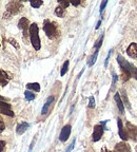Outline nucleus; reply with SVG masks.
I'll use <instances>...</instances> for the list:
<instances>
[{"mask_svg": "<svg viewBox=\"0 0 137 152\" xmlns=\"http://www.w3.org/2000/svg\"><path fill=\"white\" fill-rule=\"evenodd\" d=\"M43 31H44L47 37L50 39H56L59 36V30H58L57 24L49 19H45L43 21Z\"/></svg>", "mask_w": 137, "mask_h": 152, "instance_id": "1", "label": "nucleus"}, {"mask_svg": "<svg viewBox=\"0 0 137 152\" xmlns=\"http://www.w3.org/2000/svg\"><path fill=\"white\" fill-rule=\"evenodd\" d=\"M30 39H31V43L33 45V48L36 51H39L41 48V42H40V37H39V28H38L37 23H32L30 26Z\"/></svg>", "mask_w": 137, "mask_h": 152, "instance_id": "2", "label": "nucleus"}, {"mask_svg": "<svg viewBox=\"0 0 137 152\" xmlns=\"http://www.w3.org/2000/svg\"><path fill=\"white\" fill-rule=\"evenodd\" d=\"M7 11L3 14V18L9 19V17L15 16V15L19 14L21 12L22 9H23V4H22L20 1H9L7 4Z\"/></svg>", "mask_w": 137, "mask_h": 152, "instance_id": "3", "label": "nucleus"}, {"mask_svg": "<svg viewBox=\"0 0 137 152\" xmlns=\"http://www.w3.org/2000/svg\"><path fill=\"white\" fill-rule=\"evenodd\" d=\"M30 26H31V24H30V21H28V19L26 18V17L20 18V20L18 21V28H20V30H22V32H23V40L24 41L28 40Z\"/></svg>", "mask_w": 137, "mask_h": 152, "instance_id": "4", "label": "nucleus"}, {"mask_svg": "<svg viewBox=\"0 0 137 152\" xmlns=\"http://www.w3.org/2000/svg\"><path fill=\"white\" fill-rule=\"evenodd\" d=\"M125 130H127V133H128L129 138H131L133 142H137V126H135L132 123L128 121V123L125 124Z\"/></svg>", "mask_w": 137, "mask_h": 152, "instance_id": "5", "label": "nucleus"}, {"mask_svg": "<svg viewBox=\"0 0 137 152\" xmlns=\"http://www.w3.org/2000/svg\"><path fill=\"white\" fill-rule=\"evenodd\" d=\"M0 113L9 117L14 116V112L12 110L11 104H9L7 102H3V100H0Z\"/></svg>", "mask_w": 137, "mask_h": 152, "instance_id": "6", "label": "nucleus"}, {"mask_svg": "<svg viewBox=\"0 0 137 152\" xmlns=\"http://www.w3.org/2000/svg\"><path fill=\"white\" fill-rule=\"evenodd\" d=\"M103 132H104V127L102 125H96L94 127V131H93V134H92L93 142H99L101 140L102 135H103Z\"/></svg>", "mask_w": 137, "mask_h": 152, "instance_id": "7", "label": "nucleus"}, {"mask_svg": "<svg viewBox=\"0 0 137 152\" xmlns=\"http://www.w3.org/2000/svg\"><path fill=\"white\" fill-rule=\"evenodd\" d=\"M12 78V74L2 69H0V86L1 87H5Z\"/></svg>", "mask_w": 137, "mask_h": 152, "instance_id": "8", "label": "nucleus"}, {"mask_svg": "<svg viewBox=\"0 0 137 152\" xmlns=\"http://www.w3.org/2000/svg\"><path fill=\"white\" fill-rule=\"evenodd\" d=\"M71 131H72V127L71 125H66L63 128L61 129V132H60V135H59V140L60 142H64L68 140L70 135H71Z\"/></svg>", "mask_w": 137, "mask_h": 152, "instance_id": "9", "label": "nucleus"}, {"mask_svg": "<svg viewBox=\"0 0 137 152\" xmlns=\"http://www.w3.org/2000/svg\"><path fill=\"white\" fill-rule=\"evenodd\" d=\"M117 125H118V134L120 136V138L122 140V142H127L129 140V136H128V133H127V130L125 128L123 127V124L122 121L120 118L117 119Z\"/></svg>", "mask_w": 137, "mask_h": 152, "instance_id": "10", "label": "nucleus"}, {"mask_svg": "<svg viewBox=\"0 0 137 152\" xmlns=\"http://www.w3.org/2000/svg\"><path fill=\"white\" fill-rule=\"evenodd\" d=\"M54 102H55V97L53 96V95H51V96L47 97V102H45V104H43L42 110H41V114H42V115H45V114L49 112V110L51 109V107H52V104H54Z\"/></svg>", "mask_w": 137, "mask_h": 152, "instance_id": "11", "label": "nucleus"}, {"mask_svg": "<svg viewBox=\"0 0 137 152\" xmlns=\"http://www.w3.org/2000/svg\"><path fill=\"white\" fill-rule=\"evenodd\" d=\"M114 152H131V148L125 142H121L115 145Z\"/></svg>", "mask_w": 137, "mask_h": 152, "instance_id": "12", "label": "nucleus"}, {"mask_svg": "<svg viewBox=\"0 0 137 152\" xmlns=\"http://www.w3.org/2000/svg\"><path fill=\"white\" fill-rule=\"evenodd\" d=\"M127 54H128L131 58L137 59V43L136 42H132L127 48Z\"/></svg>", "mask_w": 137, "mask_h": 152, "instance_id": "13", "label": "nucleus"}, {"mask_svg": "<svg viewBox=\"0 0 137 152\" xmlns=\"http://www.w3.org/2000/svg\"><path fill=\"white\" fill-rule=\"evenodd\" d=\"M28 128H30V124L26 123V121H22V123H20V124L17 125L16 133L18 134V135H21V134H23V133L26 132Z\"/></svg>", "mask_w": 137, "mask_h": 152, "instance_id": "14", "label": "nucleus"}, {"mask_svg": "<svg viewBox=\"0 0 137 152\" xmlns=\"http://www.w3.org/2000/svg\"><path fill=\"white\" fill-rule=\"evenodd\" d=\"M114 99H115L116 104H117V107H118L119 112H120L121 114H125V106H123V102L120 98V94H119V93H115Z\"/></svg>", "mask_w": 137, "mask_h": 152, "instance_id": "15", "label": "nucleus"}, {"mask_svg": "<svg viewBox=\"0 0 137 152\" xmlns=\"http://www.w3.org/2000/svg\"><path fill=\"white\" fill-rule=\"evenodd\" d=\"M120 98L121 100H122L123 102V106L125 107H127L129 110H131V104H130V100H129L128 98V94H127V92H125V89H121V95H120Z\"/></svg>", "mask_w": 137, "mask_h": 152, "instance_id": "16", "label": "nucleus"}, {"mask_svg": "<svg viewBox=\"0 0 137 152\" xmlns=\"http://www.w3.org/2000/svg\"><path fill=\"white\" fill-rule=\"evenodd\" d=\"M26 88H28V90L30 91H35V92H39L40 91V85L38 83H28V85H26Z\"/></svg>", "mask_w": 137, "mask_h": 152, "instance_id": "17", "label": "nucleus"}, {"mask_svg": "<svg viewBox=\"0 0 137 152\" xmlns=\"http://www.w3.org/2000/svg\"><path fill=\"white\" fill-rule=\"evenodd\" d=\"M98 52H99L98 50H95L94 54L91 55V56L89 57V59H87V66H92L93 64H94L95 62H96L97 56H98Z\"/></svg>", "mask_w": 137, "mask_h": 152, "instance_id": "18", "label": "nucleus"}, {"mask_svg": "<svg viewBox=\"0 0 137 152\" xmlns=\"http://www.w3.org/2000/svg\"><path fill=\"white\" fill-rule=\"evenodd\" d=\"M24 97H26V102H32V100L35 99L36 95L34 94V93L32 92V91L26 90V92H24Z\"/></svg>", "mask_w": 137, "mask_h": 152, "instance_id": "19", "label": "nucleus"}, {"mask_svg": "<svg viewBox=\"0 0 137 152\" xmlns=\"http://www.w3.org/2000/svg\"><path fill=\"white\" fill-rule=\"evenodd\" d=\"M64 12H66V9L61 5H58V7L55 9V15L58 17H63L64 16Z\"/></svg>", "mask_w": 137, "mask_h": 152, "instance_id": "20", "label": "nucleus"}, {"mask_svg": "<svg viewBox=\"0 0 137 152\" xmlns=\"http://www.w3.org/2000/svg\"><path fill=\"white\" fill-rule=\"evenodd\" d=\"M30 4L34 9H38L43 4V1L42 0H33V1H30Z\"/></svg>", "mask_w": 137, "mask_h": 152, "instance_id": "21", "label": "nucleus"}, {"mask_svg": "<svg viewBox=\"0 0 137 152\" xmlns=\"http://www.w3.org/2000/svg\"><path fill=\"white\" fill-rule=\"evenodd\" d=\"M68 64H70V61H68V60H66V61H64V64H63V66H62V68H61V71H60V75H61V76H64L66 72H68Z\"/></svg>", "mask_w": 137, "mask_h": 152, "instance_id": "22", "label": "nucleus"}, {"mask_svg": "<svg viewBox=\"0 0 137 152\" xmlns=\"http://www.w3.org/2000/svg\"><path fill=\"white\" fill-rule=\"evenodd\" d=\"M130 73L133 78H135L137 80V68L133 64H130Z\"/></svg>", "mask_w": 137, "mask_h": 152, "instance_id": "23", "label": "nucleus"}, {"mask_svg": "<svg viewBox=\"0 0 137 152\" xmlns=\"http://www.w3.org/2000/svg\"><path fill=\"white\" fill-rule=\"evenodd\" d=\"M103 34H101V36H100V38L98 39V40L95 42V45H94V48H95V50H98L99 51V49H100V47H101V45H102V41H103Z\"/></svg>", "mask_w": 137, "mask_h": 152, "instance_id": "24", "label": "nucleus"}, {"mask_svg": "<svg viewBox=\"0 0 137 152\" xmlns=\"http://www.w3.org/2000/svg\"><path fill=\"white\" fill-rule=\"evenodd\" d=\"M7 42H9V45H12L13 47L15 48V49H17V50H18V49H19V45H18V42H17V41L15 40L14 38H9V39H7Z\"/></svg>", "mask_w": 137, "mask_h": 152, "instance_id": "25", "label": "nucleus"}, {"mask_svg": "<svg viewBox=\"0 0 137 152\" xmlns=\"http://www.w3.org/2000/svg\"><path fill=\"white\" fill-rule=\"evenodd\" d=\"M87 107L90 108V109H94V108H95V98H94V96H90V98H89V104H87Z\"/></svg>", "mask_w": 137, "mask_h": 152, "instance_id": "26", "label": "nucleus"}, {"mask_svg": "<svg viewBox=\"0 0 137 152\" xmlns=\"http://www.w3.org/2000/svg\"><path fill=\"white\" fill-rule=\"evenodd\" d=\"M117 80H118V76H117V74L116 73H113V80H112V89L111 90H113V89L115 88V85H116V83H117Z\"/></svg>", "mask_w": 137, "mask_h": 152, "instance_id": "27", "label": "nucleus"}, {"mask_svg": "<svg viewBox=\"0 0 137 152\" xmlns=\"http://www.w3.org/2000/svg\"><path fill=\"white\" fill-rule=\"evenodd\" d=\"M4 129H5V124H4V121H3L1 115H0V133H2L3 131H4Z\"/></svg>", "mask_w": 137, "mask_h": 152, "instance_id": "28", "label": "nucleus"}, {"mask_svg": "<svg viewBox=\"0 0 137 152\" xmlns=\"http://www.w3.org/2000/svg\"><path fill=\"white\" fill-rule=\"evenodd\" d=\"M75 142H76V140H73V142H72V144L70 146H68V148H66V150L64 152H70L72 151V150L74 149V147H75Z\"/></svg>", "mask_w": 137, "mask_h": 152, "instance_id": "29", "label": "nucleus"}, {"mask_svg": "<svg viewBox=\"0 0 137 152\" xmlns=\"http://www.w3.org/2000/svg\"><path fill=\"white\" fill-rule=\"evenodd\" d=\"M106 4H108V1L106 0H104V1H102L101 2V4H100V14H102L103 13V10H104V7H106Z\"/></svg>", "mask_w": 137, "mask_h": 152, "instance_id": "30", "label": "nucleus"}, {"mask_svg": "<svg viewBox=\"0 0 137 152\" xmlns=\"http://www.w3.org/2000/svg\"><path fill=\"white\" fill-rule=\"evenodd\" d=\"M112 52H113V50H110L109 51V53H108V56H106V60H104V66H108V62H109V59H110V56H111V54H112Z\"/></svg>", "mask_w": 137, "mask_h": 152, "instance_id": "31", "label": "nucleus"}, {"mask_svg": "<svg viewBox=\"0 0 137 152\" xmlns=\"http://www.w3.org/2000/svg\"><path fill=\"white\" fill-rule=\"evenodd\" d=\"M5 142L4 140H0V152H4L5 151Z\"/></svg>", "mask_w": 137, "mask_h": 152, "instance_id": "32", "label": "nucleus"}, {"mask_svg": "<svg viewBox=\"0 0 137 152\" xmlns=\"http://www.w3.org/2000/svg\"><path fill=\"white\" fill-rule=\"evenodd\" d=\"M71 4H73L74 7H78L79 4H81V1L80 0H74V1H70Z\"/></svg>", "mask_w": 137, "mask_h": 152, "instance_id": "33", "label": "nucleus"}, {"mask_svg": "<svg viewBox=\"0 0 137 152\" xmlns=\"http://www.w3.org/2000/svg\"><path fill=\"white\" fill-rule=\"evenodd\" d=\"M34 142H35V140L32 142V144H31V146H30V150H28V152H32V149H33V147H34Z\"/></svg>", "mask_w": 137, "mask_h": 152, "instance_id": "34", "label": "nucleus"}, {"mask_svg": "<svg viewBox=\"0 0 137 152\" xmlns=\"http://www.w3.org/2000/svg\"><path fill=\"white\" fill-rule=\"evenodd\" d=\"M101 152H114V151H111V150H108L106 147H103V148L101 149Z\"/></svg>", "mask_w": 137, "mask_h": 152, "instance_id": "35", "label": "nucleus"}, {"mask_svg": "<svg viewBox=\"0 0 137 152\" xmlns=\"http://www.w3.org/2000/svg\"><path fill=\"white\" fill-rule=\"evenodd\" d=\"M100 24H101V20H99V21L97 22V24H96V26H95V28H96V30L97 28H99V26H100Z\"/></svg>", "mask_w": 137, "mask_h": 152, "instance_id": "36", "label": "nucleus"}, {"mask_svg": "<svg viewBox=\"0 0 137 152\" xmlns=\"http://www.w3.org/2000/svg\"><path fill=\"white\" fill-rule=\"evenodd\" d=\"M0 100H3V102H9V99L5 97H2V96H0Z\"/></svg>", "mask_w": 137, "mask_h": 152, "instance_id": "37", "label": "nucleus"}, {"mask_svg": "<svg viewBox=\"0 0 137 152\" xmlns=\"http://www.w3.org/2000/svg\"><path fill=\"white\" fill-rule=\"evenodd\" d=\"M135 151L137 152V146H136V147H135Z\"/></svg>", "mask_w": 137, "mask_h": 152, "instance_id": "38", "label": "nucleus"}, {"mask_svg": "<svg viewBox=\"0 0 137 152\" xmlns=\"http://www.w3.org/2000/svg\"><path fill=\"white\" fill-rule=\"evenodd\" d=\"M0 48H1V45H0Z\"/></svg>", "mask_w": 137, "mask_h": 152, "instance_id": "39", "label": "nucleus"}, {"mask_svg": "<svg viewBox=\"0 0 137 152\" xmlns=\"http://www.w3.org/2000/svg\"><path fill=\"white\" fill-rule=\"evenodd\" d=\"M0 87H1V86H0Z\"/></svg>", "mask_w": 137, "mask_h": 152, "instance_id": "40", "label": "nucleus"}]
</instances>
